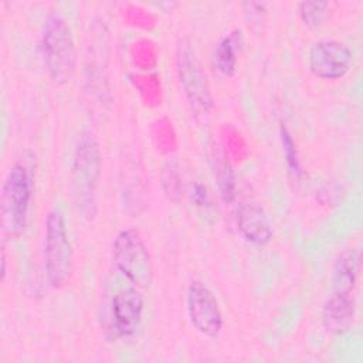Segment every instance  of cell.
<instances>
[{
    "label": "cell",
    "instance_id": "6da1fadb",
    "mask_svg": "<svg viewBox=\"0 0 363 363\" xmlns=\"http://www.w3.org/2000/svg\"><path fill=\"white\" fill-rule=\"evenodd\" d=\"M101 163L102 156L96 136L91 130H84L75 146L71 167V190L75 206L85 218H92L96 213Z\"/></svg>",
    "mask_w": 363,
    "mask_h": 363
},
{
    "label": "cell",
    "instance_id": "7a4b0ae2",
    "mask_svg": "<svg viewBox=\"0 0 363 363\" xmlns=\"http://www.w3.org/2000/svg\"><path fill=\"white\" fill-rule=\"evenodd\" d=\"M33 187L34 166L27 159L17 160L10 167L0 194V224L6 237L17 238L24 231Z\"/></svg>",
    "mask_w": 363,
    "mask_h": 363
},
{
    "label": "cell",
    "instance_id": "3957f363",
    "mask_svg": "<svg viewBox=\"0 0 363 363\" xmlns=\"http://www.w3.org/2000/svg\"><path fill=\"white\" fill-rule=\"evenodd\" d=\"M40 48L50 78L57 85L69 82L75 69V47L71 28L60 13L45 17Z\"/></svg>",
    "mask_w": 363,
    "mask_h": 363
},
{
    "label": "cell",
    "instance_id": "277c9868",
    "mask_svg": "<svg viewBox=\"0 0 363 363\" xmlns=\"http://www.w3.org/2000/svg\"><path fill=\"white\" fill-rule=\"evenodd\" d=\"M176 71L182 91L197 119H204L213 108L207 75L190 40L184 38L176 50Z\"/></svg>",
    "mask_w": 363,
    "mask_h": 363
},
{
    "label": "cell",
    "instance_id": "5b68a950",
    "mask_svg": "<svg viewBox=\"0 0 363 363\" xmlns=\"http://www.w3.org/2000/svg\"><path fill=\"white\" fill-rule=\"evenodd\" d=\"M115 268L136 288L145 289L152 284L153 268L147 247L133 228L119 231L112 244Z\"/></svg>",
    "mask_w": 363,
    "mask_h": 363
},
{
    "label": "cell",
    "instance_id": "8992f818",
    "mask_svg": "<svg viewBox=\"0 0 363 363\" xmlns=\"http://www.w3.org/2000/svg\"><path fill=\"white\" fill-rule=\"evenodd\" d=\"M72 247L65 220L58 210H51L45 218L44 267L51 288L64 286L71 274Z\"/></svg>",
    "mask_w": 363,
    "mask_h": 363
},
{
    "label": "cell",
    "instance_id": "52a82bcc",
    "mask_svg": "<svg viewBox=\"0 0 363 363\" xmlns=\"http://www.w3.org/2000/svg\"><path fill=\"white\" fill-rule=\"evenodd\" d=\"M186 308L193 328L207 336L216 337L223 328V315L214 292L203 282L193 281L186 294Z\"/></svg>",
    "mask_w": 363,
    "mask_h": 363
},
{
    "label": "cell",
    "instance_id": "ba28073f",
    "mask_svg": "<svg viewBox=\"0 0 363 363\" xmlns=\"http://www.w3.org/2000/svg\"><path fill=\"white\" fill-rule=\"evenodd\" d=\"M353 61L352 50L336 40H322L315 43L308 55V65L311 72L320 79L343 78Z\"/></svg>",
    "mask_w": 363,
    "mask_h": 363
},
{
    "label": "cell",
    "instance_id": "9c48e42d",
    "mask_svg": "<svg viewBox=\"0 0 363 363\" xmlns=\"http://www.w3.org/2000/svg\"><path fill=\"white\" fill-rule=\"evenodd\" d=\"M143 296L136 286H125L118 289L109 305V316L112 330L118 337L132 336L143 316Z\"/></svg>",
    "mask_w": 363,
    "mask_h": 363
},
{
    "label": "cell",
    "instance_id": "30bf717a",
    "mask_svg": "<svg viewBox=\"0 0 363 363\" xmlns=\"http://www.w3.org/2000/svg\"><path fill=\"white\" fill-rule=\"evenodd\" d=\"M240 234L254 245H267L272 240V225L265 210L257 203H244L237 211Z\"/></svg>",
    "mask_w": 363,
    "mask_h": 363
},
{
    "label": "cell",
    "instance_id": "8fae6325",
    "mask_svg": "<svg viewBox=\"0 0 363 363\" xmlns=\"http://www.w3.org/2000/svg\"><path fill=\"white\" fill-rule=\"evenodd\" d=\"M354 299L352 294L332 292L322 308L323 328L336 336L345 335L353 323Z\"/></svg>",
    "mask_w": 363,
    "mask_h": 363
},
{
    "label": "cell",
    "instance_id": "7c38bea8",
    "mask_svg": "<svg viewBox=\"0 0 363 363\" xmlns=\"http://www.w3.org/2000/svg\"><path fill=\"white\" fill-rule=\"evenodd\" d=\"M362 265L359 247L345 250L336 259L332 272V292L352 294Z\"/></svg>",
    "mask_w": 363,
    "mask_h": 363
},
{
    "label": "cell",
    "instance_id": "4fadbf2b",
    "mask_svg": "<svg viewBox=\"0 0 363 363\" xmlns=\"http://www.w3.org/2000/svg\"><path fill=\"white\" fill-rule=\"evenodd\" d=\"M242 45V33L240 30L231 31L217 45L214 54L216 68L224 77H233L237 69V54Z\"/></svg>",
    "mask_w": 363,
    "mask_h": 363
},
{
    "label": "cell",
    "instance_id": "5bb4252c",
    "mask_svg": "<svg viewBox=\"0 0 363 363\" xmlns=\"http://www.w3.org/2000/svg\"><path fill=\"white\" fill-rule=\"evenodd\" d=\"M213 167H214V177L218 186L220 196L223 201L233 203L237 194V183H235V173L233 166L221 150L214 149L213 155Z\"/></svg>",
    "mask_w": 363,
    "mask_h": 363
},
{
    "label": "cell",
    "instance_id": "9a60e30c",
    "mask_svg": "<svg viewBox=\"0 0 363 363\" xmlns=\"http://www.w3.org/2000/svg\"><path fill=\"white\" fill-rule=\"evenodd\" d=\"M160 182L167 199L174 203L180 201L183 194V177L180 173V166L176 160H167L162 166Z\"/></svg>",
    "mask_w": 363,
    "mask_h": 363
},
{
    "label": "cell",
    "instance_id": "2e32d148",
    "mask_svg": "<svg viewBox=\"0 0 363 363\" xmlns=\"http://www.w3.org/2000/svg\"><path fill=\"white\" fill-rule=\"evenodd\" d=\"M190 200H191V204L194 206V208L197 210L199 216L204 221L211 224L214 220V208L211 204L208 190L203 183H200L197 180L193 182V184L190 187Z\"/></svg>",
    "mask_w": 363,
    "mask_h": 363
},
{
    "label": "cell",
    "instance_id": "e0dca14e",
    "mask_svg": "<svg viewBox=\"0 0 363 363\" xmlns=\"http://www.w3.org/2000/svg\"><path fill=\"white\" fill-rule=\"evenodd\" d=\"M328 7V1H302L299 3V16L308 27L315 28L326 18Z\"/></svg>",
    "mask_w": 363,
    "mask_h": 363
},
{
    "label": "cell",
    "instance_id": "ac0fdd59",
    "mask_svg": "<svg viewBox=\"0 0 363 363\" xmlns=\"http://www.w3.org/2000/svg\"><path fill=\"white\" fill-rule=\"evenodd\" d=\"M281 143H282V152L285 156V162L288 169L295 174L299 176L301 174V163H299V157H298V150H296V145L295 140L291 135V132L288 130L286 126L281 125Z\"/></svg>",
    "mask_w": 363,
    "mask_h": 363
},
{
    "label": "cell",
    "instance_id": "d6986e66",
    "mask_svg": "<svg viewBox=\"0 0 363 363\" xmlns=\"http://www.w3.org/2000/svg\"><path fill=\"white\" fill-rule=\"evenodd\" d=\"M6 275V254L4 250H1V279H4Z\"/></svg>",
    "mask_w": 363,
    "mask_h": 363
}]
</instances>
